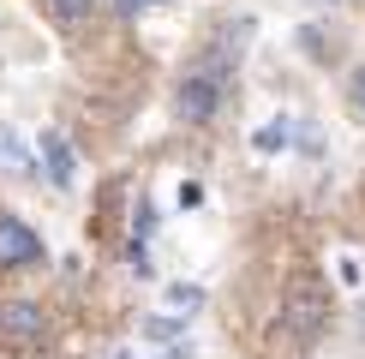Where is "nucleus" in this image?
<instances>
[{"instance_id": "nucleus-11", "label": "nucleus", "mask_w": 365, "mask_h": 359, "mask_svg": "<svg viewBox=\"0 0 365 359\" xmlns=\"http://www.w3.org/2000/svg\"><path fill=\"white\" fill-rule=\"evenodd\" d=\"M144 335H150V341H174V335H180V318H150Z\"/></svg>"}, {"instance_id": "nucleus-3", "label": "nucleus", "mask_w": 365, "mask_h": 359, "mask_svg": "<svg viewBox=\"0 0 365 359\" xmlns=\"http://www.w3.org/2000/svg\"><path fill=\"white\" fill-rule=\"evenodd\" d=\"M48 341V318H42V306H30V299H0V348L12 353H30Z\"/></svg>"}, {"instance_id": "nucleus-6", "label": "nucleus", "mask_w": 365, "mask_h": 359, "mask_svg": "<svg viewBox=\"0 0 365 359\" xmlns=\"http://www.w3.org/2000/svg\"><path fill=\"white\" fill-rule=\"evenodd\" d=\"M0 174H36L30 168V150L12 138V126H0Z\"/></svg>"}, {"instance_id": "nucleus-8", "label": "nucleus", "mask_w": 365, "mask_h": 359, "mask_svg": "<svg viewBox=\"0 0 365 359\" xmlns=\"http://www.w3.org/2000/svg\"><path fill=\"white\" fill-rule=\"evenodd\" d=\"M168 306L180 311V318H192V311L204 306V288H197V281H174V288H168Z\"/></svg>"}, {"instance_id": "nucleus-13", "label": "nucleus", "mask_w": 365, "mask_h": 359, "mask_svg": "<svg viewBox=\"0 0 365 359\" xmlns=\"http://www.w3.org/2000/svg\"><path fill=\"white\" fill-rule=\"evenodd\" d=\"M347 96H354V114H359V120H365V66H359V72H354V90H347Z\"/></svg>"}, {"instance_id": "nucleus-14", "label": "nucleus", "mask_w": 365, "mask_h": 359, "mask_svg": "<svg viewBox=\"0 0 365 359\" xmlns=\"http://www.w3.org/2000/svg\"><path fill=\"white\" fill-rule=\"evenodd\" d=\"M144 6H162V0H120V19H138Z\"/></svg>"}, {"instance_id": "nucleus-2", "label": "nucleus", "mask_w": 365, "mask_h": 359, "mask_svg": "<svg viewBox=\"0 0 365 359\" xmlns=\"http://www.w3.org/2000/svg\"><path fill=\"white\" fill-rule=\"evenodd\" d=\"M324 323H329V288L317 276H294L282 288V335L294 348H312L324 335Z\"/></svg>"}, {"instance_id": "nucleus-12", "label": "nucleus", "mask_w": 365, "mask_h": 359, "mask_svg": "<svg viewBox=\"0 0 365 359\" xmlns=\"http://www.w3.org/2000/svg\"><path fill=\"white\" fill-rule=\"evenodd\" d=\"M126 264H132V276H150V251L144 246H126Z\"/></svg>"}, {"instance_id": "nucleus-5", "label": "nucleus", "mask_w": 365, "mask_h": 359, "mask_svg": "<svg viewBox=\"0 0 365 359\" xmlns=\"http://www.w3.org/2000/svg\"><path fill=\"white\" fill-rule=\"evenodd\" d=\"M42 168H48V180H54L60 192L78 180V156H72V144L60 138V132H42Z\"/></svg>"}, {"instance_id": "nucleus-1", "label": "nucleus", "mask_w": 365, "mask_h": 359, "mask_svg": "<svg viewBox=\"0 0 365 359\" xmlns=\"http://www.w3.org/2000/svg\"><path fill=\"white\" fill-rule=\"evenodd\" d=\"M227 84H234V60L227 54H197L192 60V72L180 78L174 90V114L186 120V126H210V120L222 114V102H227Z\"/></svg>"}, {"instance_id": "nucleus-9", "label": "nucleus", "mask_w": 365, "mask_h": 359, "mask_svg": "<svg viewBox=\"0 0 365 359\" xmlns=\"http://www.w3.org/2000/svg\"><path fill=\"white\" fill-rule=\"evenodd\" d=\"M252 144L264 150V156H276V150H287V120H276V126H264V132H257Z\"/></svg>"}, {"instance_id": "nucleus-10", "label": "nucleus", "mask_w": 365, "mask_h": 359, "mask_svg": "<svg viewBox=\"0 0 365 359\" xmlns=\"http://www.w3.org/2000/svg\"><path fill=\"white\" fill-rule=\"evenodd\" d=\"M150 228H156V209H150V204H138V216H132V246H144V239H150Z\"/></svg>"}, {"instance_id": "nucleus-7", "label": "nucleus", "mask_w": 365, "mask_h": 359, "mask_svg": "<svg viewBox=\"0 0 365 359\" xmlns=\"http://www.w3.org/2000/svg\"><path fill=\"white\" fill-rule=\"evenodd\" d=\"M90 6H96V0H42V12H48L54 24H66V30H72V24H84V19H90Z\"/></svg>"}, {"instance_id": "nucleus-4", "label": "nucleus", "mask_w": 365, "mask_h": 359, "mask_svg": "<svg viewBox=\"0 0 365 359\" xmlns=\"http://www.w3.org/2000/svg\"><path fill=\"white\" fill-rule=\"evenodd\" d=\"M42 264V234L24 228L19 216H0V269H36Z\"/></svg>"}]
</instances>
